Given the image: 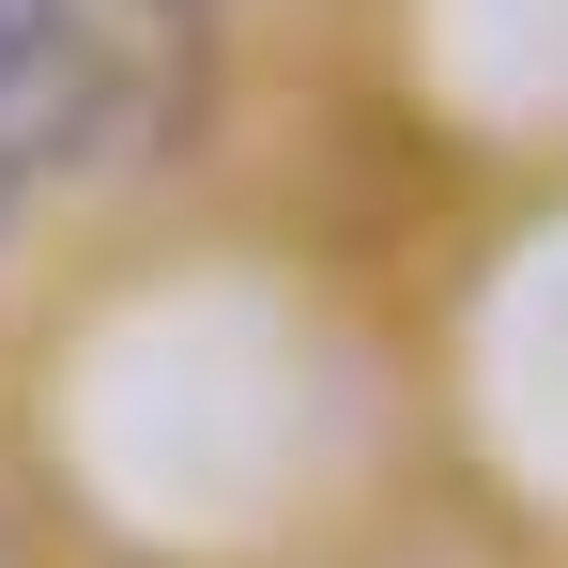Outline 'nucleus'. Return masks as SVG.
I'll return each mask as SVG.
<instances>
[{
  "label": "nucleus",
  "instance_id": "1",
  "mask_svg": "<svg viewBox=\"0 0 568 568\" xmlns=\"http://www.w3.org/2000/svg\"><path fill=\"white\" fill-rule=\"evenodd\" d=\"M123 108H139V47L93 0H0V170L93 154Z\"/></svg>",
  "mask_w": 568,
  "mask_h": 568
},
{
  "label": "nucleus",
  "instance_id": "2",
  "mask_svg": "<svg viewBox=\"0 0 568 568\" xmlns=\"http://www.w3.org/2000/svg\"><path fill=\"white\" fill-rule=\"evenodd\" d=\"M16 185H31V170H0V231H16Z\"/></svg>",
  "mask_w": 568,
  "mask_h": 568
}]
</instances>
